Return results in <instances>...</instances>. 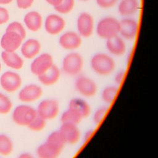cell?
<instances>
[{
  "label": "cell",
  "mask_w": 158,
  "mask_h": 158,
  "mask_svg": "<svg viewBox=\"0 0 158 158\" xmlns=\"http://www.w3.org/2000/svg\"><path fill=\"white\" fill-rule=\"evenodd\" d=\"M91 66L93 70L98 75L106 76L113 72L115 64L110 56L104 53H98L92 57Z\"/></svg>",
  "instance_id": "6da1fadb"
},
{
  "label": "cell",
  "mask_w": 158,
  "mask_h": 158,
  "mask_svg": "<svg viewBox=\"0 0 158 158\" xmlns=\"http://www.w3.org/2000/svg\"><path fill=\"white\" fill-rule=\"evenodd\" d=\"M120 22L115 18L107 17L102 19L97 25L96 33L104 39H108L119 34Z\"/></svg>",
  "instance_id": "7a4b0ae2"
},
{
  "label": "cell",
  "mask_w": 158,
  "mask_h": 158,
  "mask_svg": "<svg viewBox=\"0 0 158 158\" xmlns=\"http://www.w3.org/2000/svg\"><path fill=\"white\" fill-rule=\"evenodd\" d=\"M84 65L83 57L77 52L67 54L62 60V69L68 75L75 76L82 70Z\"/></svg>",
  "instance_id": "3957f363"
},
{
  "label": "cell",
  "mask_w": 158,
  "mask_h": 158,
  "mask_svg": "<svg viewBox=\"0 0 158 158\" xmlns=\"http://www.w3.org/2000/svg\"><path fill=\"white\" fill-rule=\"evenodd\" d=\"M36 114V110L33 107L26 105H20L14 109L12 118L14 122L19 125L28 126Z\"/></svg>",
  "instance_id": "277c9868"
},
{
  "label": "cell",
  "mask_w": 158,
  "mask_h": 158,
  "mask_svg": "<svg viewBox=\"0 0 158 158\" xmlns=\"http://www.w3.org/2000/svg\"><path fill=\"white\" fill-rule=\"evenodd\" d=\"M59 111V102L53 99L43 100L36 109L37 114L46 120H52L58 115Z\"/></svg>",
  "instance_id": "5b68a950"
},
{
  "label": "cell",
  "mask_w": 158,
  "mask_h": 158,
  "mask_svg": "<svg viewBox=\"0 0 158 158\" xmlns=\"http://www.w3.org/2000/svg\"><path fill=\"white\" fill-rule=\"evenodd\" d=\"M53 64L52 56L49 53H43L33 60L30 70L33 74L38 77L47 71Z\"/></svg>",
  "instance_id": "8992f818"
},
{
  "label": "cell",
  "mask_w": 158,
  "mask_h": 158,
  "mask_svg": "<svg viewBox=\"0 0 158 158\" xmlns=\"http://www.w3.org/2000/svg\"><path fill=\"white\" fill-rule=\"evenodd\" d=\"M75 88L81 95L85 97H92L97 92V85L91 78L85 77H78L75 81Z\"/></svg>",
  "instance_id": "52a82bcc"
},
{
  "label": "cell",
  "mask_w": 158,
  "mask_h": 158,
  "mask_svg": "<svg viewBox=\"0 0 158 158\" xmlns=\"http://www.w3.org/2000/svg\"><path fill=\"white\" fill-rule=\"evenodd\" d=\"M0 82L2 88L5 91L14 92L21 86L22 79L18 73L7 71L1 75Z\"/></svg>",
  "instance_id": "ba28073f"
},
{
  "label": "cell",
  "mask_w": 158,
  "mask_h": 158,
  "mask_svg": "<svg viewBox=\"0 0 158 158\" xmlns=\"http://www.w3.org/2000/svg\"><path fill=\"white\" fill-rule=\"evenodd\" d=\"M23 38L17 33L12 31H6L1 40V46L7 52H14L22 44Z\"/></svg>",
  "instance_id": "9c48e42d"
},
{
  "label": "cell",
  "mask_w": 158,
  "mask_h": 158,
  "mask_svg": "<svg viewBox=\"0 0 158 158\" xmlns=\"http://www.w3.org/2000/svg\"><path fill=\"white\" fill-rule=\"evenodd\" d=\"M77 25L80 36L88 38L92 35L94 29V20L89 14L81 13L78 17Z\"/></svg>",
  "instance_id": "30bf717a"
},
{
  "label": "cell",
  "mask_w": 158,
  "mask_h": 158,
  "mask_svg": "<svg viewBox=\"0 0 158 158\" xmlns=\"http://www.w3.org/2000/svg\"><path fill=\"white\" fill-rule=\"evenodd\" d=\"M65 27L64 19L59 15L50 14L45 20L44 28L47 33L51 35H56L60 33Z\"/></svg>",
  "instance_id": "8fae6325"
},
{
  "label": "cell",
  "mask_w": 158,
  "mask_h": 158,
  "mask_svg": "<svg viewBox=\"0 0 158 158\" xmlns=\"http://www.w3.org/2000/svg\"><path fill=\"white\" fill-rule=\"evenodd\" d=\"M59 131L62 135L66 144H75L80 138V131L77 125L69 123H62Z\"/></svg>",
  "instance_id": "7c38bea8"
},
{
  "label": "cell",
  "mask_w": 158,
  "mask_h": 158,
  "mask_svg": "<svg viewBox=\"0 0 158 158\" xmlns=\"http://www.w3.org/2000/svg\"><path fill=\"white\" fill-rule=\"evenodd\" d=\"M138 28V23L135 19L126 18L120 22L119 33L123 38L133 40L136 36Z\"/></svg>",
  "instance_id": "4fadbf2b"
},
{
  "label": "cell",
  "mask_w": 158,
  "mask_h": 158,
  "mask_svg": "<svg viewBox=\"0 0 158 158\" xmlns=\"http://www.w3.org/2000/svg\"><path fill=\"white\" fill-rule=\"evenodd\" d=\"M60 46L66 50H74L79 48L81 44V36L75 31H67L59 38Z\"/></svg>",
  "instance_id": "5bb4252c"
},
{
  "label": "cell",
  "mask_w": 158,
  "mask_h": 158,
  "mask_svg": "<svg viewBox=\"0 0 158 158\" xmlns=\"http://www.w3.org/2000/svg\"><path fill=\"white\" fill-rule=\"evenodd\" d=\"M43 94L42 88L35 84L25 86L19 93V99L25 102H30L38 99Z\"/></svg>",
  "instance_id": "9a60e30c"
},
{
  "label": "cell",
  "mask_w": 158,
  "mask_h": 158,
  "mask_svg": "<svg viewBox=\"0 0 158 158\" xmlns=\"http://www.w3.org/2000/svg\"><path fill=\"white\" fill-rule=\"evenodd\" d=\"M106 47L110 53L116 56H122L126 51L125 41L118 35L107 39Z\"/></svg>",
  "instance_id": "2e32d148"
},
{
  "label": "cell",
  "mask_w": 158,
  "mask_h": 158,
  "mask_svg": "<svg viewBox=\"0 0 158 158\" xmlns=\"http://www.w3.org/2000/svg\"><path fill=\"white\" fill-rule=\"evenodd\" d=\"M41 50V44L36 39H29L22 46L21 52L27 59H30L38 54Z\"/></svg>",
  "instance_id": "e0dca14e"
},
{
  "label": "cell",
  "mask_w": 158,
  "mask_h": 158,
  "mask_svg": "<svg viewBox=\"0 0 158 158\" xmlns=\"http://www.w3.org/2000/svg\"><path fill=\"white\" fill-rule=\"evenodd\" d=\"M60 72L59 68L53 64L44 73L38 77L41 83L45 86H51L55 84L59 79Z\"/></svg>",
  "instance_id": "ac0fdd59"
},
{
  "label": "cell",
  "mask_w": 158,
  "mask_h": 158,
  "mask_svg": "<svg viewBox=\"0 0 158 158\" xmlns=\"http://www.w3.org/2000/svg\"><path fill=\"white\" fill-rule=\"evenodd\" d=\"M24 22L30 31H37L42 26L43 19L40 13L36 11H31L25 15Z\"/></svg>",
  "instance_id": "d6986e66"
},
{
  "label": "cell",
  "mask_w": 158,
  "mask_h": 158,
  "mask_svg": "<svg viewBox=\"0 0 158 158\" xmlns=\"http://www.w3.org/2000/svg\"><path fill=\"white\" fill-rule=\"evenodd\" d=\"M69 108H70L83 118L87 117L91 113V108L88 103L80 98H73L69 104Z\"/></svg>",
  "instance_id": "ffe728a7"
},
{
  "label": "cell",
  "mask_w": 158,
  "mask_h": 158,
  "mask_svg": "<svg viewBox=\"0 0 158 158\" xmlns=\"http://www.w3.org/2000/svg\"><path fill=\"white\" fill-rule=\"evenodd\" d=\"M1 57L5 64L10 68L19 70L23 67V59L14 51L7 52L4 51L1 53Z\"/></svg>",
  "instance_id": "44dd1931"
},
{
  "label": "cell",
  "mask_w": 158,
  "mask_h": 158,
  "mask_svg": "<svg viewBox=\"0 0 158 158\" xmlns=\"http://www.w3.org/2000/svg\"><path fill=\"white\" fill-rule=\"evenodd\" d=\"M46 143L60 153L66 144L65 141L59 130L52 132L48 136Z\"/></svg>",
  "instance_id": "7402d4cb"
},
{
  "label": "cell",
  "mask_w": 158,
  "mask_h": 158,
  "mask_svg": "<svg viewBox=\"0 0 158 158\" xmlns=\"http://www.w3.org/2000/svg\"><path fill=\"white\" fill-rule=\"evenodd\" d=\"M138 0H122L118 5V12L123 16L134 14L138 9Z\"/></svg>",
  "instance_id": "603a6c76"
},
{
  "label": "cell",
  "mask_w": 158,
  "mask_h": 158,
  "mask_svg": "<svg viewBox=\"0 0 158 158\" xmlns=\"http://www.w3.org/2000/svg\"><path fill=\"white\" fill-rule=\"evenodd\" d=\"M36 154L40 158H56L60 153L53 149L47 143L44 142L38 146L36 150Z\"/></svg>",
  "instance_id": "cb8c5ba5"
},
{
  "label": "cell",
  "mask_w": 158,
  "mask_h": 158,
  "mask_svg": "<svg viewBox=\"0 0 158 158\" xmlns=\"http://www.w3.org/2000/svg\"><path fill=\"white\" fill-rule=\"evenodd\" d=\"M82 118L79 114L70 108L64 111L60 117L62 123H69L75 125L80 123Z\"/></svg>",
  "instance_id": "d4e9b609"
},
{
  "label": "cell",
  "mask_w": 158,
  "mask_h": 158,
  "mask_svg": "<svg viewBox=\"0 0 158 158\" xmlns=\"http://www.w3.org/2000/svg\"><path fill=\"white\" fill-rule=\"evenodd\" d=\"M13 150V144L10 139L5 135H0V154L7 156Z\"/></svg>",
  "instance_id": "484cf974"
},
{
  "label": "cell",
  "mask_w": 158,
  "mask_h": 158,
  "mask_svg": "<svg viewBox=\"0 0 158 158\" xmlns=\"http://www.w3.org/2000/svg\"><path fill=\"white\" fill-rule=\"evenodd\" d=\"M118 92V88L115 86H109L106 87L102 92V100L107 103V104H111Z\"/></svg>",
  "instance_id": "4316f807"
},
{
  "label": "cell",
  "mask_w": 158,
  "mask_h": 158,
  "mask_svg": "<svg viewBox=\"0 0 158 158\" xmlns=\"http://www.w3.org/2000/svg\"><path fill=\"white\" fill-rule=\"evenodd\" d=\"M46 125V120L36 114L35 118L28 125V127L30 130L35 131H39L43 130Z\"/></svg>",
  "instance_id": "83f0119b"
},
{
  "label": "cell",
  "mask_w": 158,
  "mask_h": 158,
  "mask_svg": "<svg viewBox=\"0 0 158 158\" xmlns=\"http://www.w3.org/2000/svg\"><path fill=\"white\" fill-rule=\"evenodd\" d=\"M75 0H62L59 4L54 7L56 11L60 14H68L73 8Z\"/></svg>",
  "instance_id": "f1b7e54d"
},
{
  "label": "cell",
  "mask_w": 158,
  "mask_h": 158,
  "mask_svg": "<svg viewBox=\"0 0 158 158\" xmlns=\"http://www.w3.org/2000/svg\"><path fill=\"white\" fill-rule=\"evenodd\" d=\"M12 103L8 97L0 93V114H7L11 109Z\"/></svg>",
  "instance_id": "f546056e"
},
{
  "label": "cell",
  "mask_w": 158,
  "mask_h": 158,
  "mask_svg": "<svg viewBox=\"0 0 158 158\" xmlns=\"http://www.w3.org/2000/svg\"><path fill=\"white\" fill-rule=\"evenodd\" d=\"M6 31H12L17 33L21 36L23 40L26 36V31L24 27L20 23L18 22H14L10 23L6 28Z\"/></svg>",
  "instance_id": "4dcf8cb0"
},
{
  "label": "cell",
  "mask_w": 158,
  "mask_h": 158,
  "mask_svg": "<svg viewBox=\"0 0 158 158\" xmlns=\"http://www.w3.org/2000/svg\"><path fill=\"white\" fill-rule=\"evenodd\" d=\"M108 110V107L106 106H102L98 108L96 112H94L93 117V122L96 125H99L101 121L102 120L104 115H106L107 111Z\"/></svg>",
  "instance_id": "1f68e13d"
},
{
  "label": "cell",
  "mask_w": 158,
  "mask_h": 158,
  "mask_svg": "<svg viewBox=\"0 0 158 158\" xmlns=\"http://www.w3.org/2000/svg\"><path fill=\"white\" fill-rule=\"evenodd\" d=\"M118 0H96L98 5L102 8H109L114 6Z\"/></svg>",
  "instance_id": "d6a6232c"
},
{
  "label": "cell",
  "mask_w": 158,
  "mask_h": 158,
  "mask_svg": "<svg viewBox=\"0 0 158 158\" xmlns=\"http://www.w3.org/2000/svg\"><path fill=\"white\" fill-rule=\"evenodd\" d=\"M9 18L8 10L3 7H0V24L6 23Z\"/></svg>",
  "instance_id": "836d02e7"
},
{
  "label": "cell",
  "mask_w": 158,
  "mask_h": 158,
  "mask_svg": "<svg viewBox=\"0 0 158 158\" xmlns=\"http://www.w3.org/2000/svg\"><path fill=\"white\" fill-rule=\"evenodd\" d=\"M34 0H17V6L20 9H25L31 7Z\"/></svg>",
  "instance_id": "e575fe53"
},
{
  "label": "cell",
  "mask_w": 158,
  "mask_h": 158,
  "mask_svg": "<svg viewBox=\"0 0 158 158\" xmlns=\"http://www.w3.org/2000/svg\"><path fill=\"white\" fill-rule=\"evenodd\" d=\"M124 75H125V72L123 70L119 71L116 74V75L115 77V83L117 84H118V85H120L122 82V81H123V78H124Z\"/></svg>",
  "instance_id": "d590c367"
},
{
  "label": "cell",
  "mask_w": 158,
  "mask_h": 158,
  "mask_svg": "<svg viewBox=\"0 0 158 158\" xmlns=\"http://www.w3.org/2000/svg\"><path fill=\"white\" fill-rule=\"evenodd\" d=\"M93 133V130H92V129H91V130H88L85 133V135H84L83 140H84L85 141H87L90 138V137L91 136Z\"/></svg>",
  "instance_id": "8d00e7d4"
},
{
  "label": "cell",
  "mask_w": 158,
  "mask_h": 158,
  "mask_svg": "<svg viewBox=\"0 0 158 158\" xmlns=\"http://www.w3.org/2000/svg\"><path fill=\"white\" fill-rule=\"evenodd\" d=\"M46 2L48 3H49V4H51V6L55 7L56 6H57L58 4H60V2L62 1V0H46Z\"/></svg>",
  "instance_id": "74e56055"
},
{
  "label": "cell",
  "mask_w": 158,
  "mask_h": 158,
  "mask_svg": "<svg viewBox=\"0 0 158 158\" xmlns=\"http://www.w3.org/2000/svg\"><path fill=\"white\" fill-rule=\"evenodd\" d=\"M13 0H0V4H7L11 2Z\"/></svg>",
  "instance_id": "f35d334b"
},
{
  "label": "cell",
  "mask_w": 158,
  "mask_h": 158,
  "mask_svg": "<svg viewBox=\"0 0 158 158\" xmlns=\"http://www.w3.org/2000/svg\"><path fill=\"white\" fill-rule=\"evenodd\" d=\"M20 157H31L32 156H31L30 154H28V153H24L21 156H20Z\"/></svg>",
  "instance_id": "ab89813d"
},
{
  "label": "cell",
  "mask_w": 158,
  "mask_h": 158,
  "mask_svg": "<svg viewBox=\"0 0 158 158\" xmlns=\"http://www.w3.org/2000/svg\"><path fill=\"white\" fill-rule=\"evenodd\" d=\"M81 1H88V0H80Z\"/></svg>",
  "instance_id": "60d3db41"
},
{
  "label": "cell",
  "mask_w": 158,
  "mask_h": 158,
  "mask_svg": "<svg viewBox=\"0 0 158 158\" xmlns=\"http://www.w3.org/2000/svg\"><path fill=\"white\" fill-rule=\"evenodd\" d=\"M1 64H0V70H1Z\"/></svg>",
  "instance_id": "b9f144b4"
}]
</instances>
